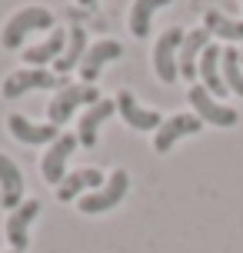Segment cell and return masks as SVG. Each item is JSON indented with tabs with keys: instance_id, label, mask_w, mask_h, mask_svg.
I'll list each match as a JSON object with an SVG mask.
<instances>
[{
	"instance_id": "1",
	"label": "cell",
	"mask_w": 243,
	"mask_h": 253,
	"mask_svg": "<svg viewBox=\"0 0 243 253\" xmlns=\"http://www.w3.org/2000/svg\"><path fill=\"white\" fill-rule=\"evenodd\" d=\"M34 30H53V13L47 7H37V3H30L24 10H17L3 24V34H0V43L7 47V50H17L20 43H24L27 34H34Z\"/></svg>"
},
{
	"instance_id": "2",
	"label": "cell",
	"mask_w": 243,
	"mask_h": 253,
	"mask_svg": "<svg viewBox=\"0 0 243 253\" xmlns=\"http://www.w3.org/2000/svg\"><path fill=\"white\" fill-rule=\"evenodd\" d=\"M103 100L100 90L93 87V84H67V87L57 90V97L50 100V107H47V124L53 126H64L70 117H74V110H77L80 103H93Z\"/></svg>"
},
{
	"instance_id": "3",
	"label": "cell",
	"mask_w": 243,
	"mask_h": 253,
	"mask_svg": "<svg viewBox=\"0 0 243 253\" xmlns=\"http://www.w3.org/2000/svg\"><path fill=\"white\" fill-rule=\"evenodd\" d=\"M127 190H130V173H127V170H114V173H110V180H107L100 190L83 193V197L77 200V207H80V213H87V216L107 213V210H114L117 203L127 197Z\"/></svg>"
},
{
	"instance_id": "4",
	"label": "cell",
	"mask_w": 243,
	"mask_h": 253,
	"mask_svg": "<svg viewBox=\"0 0 243 253\" xmlns=\"http://www.w3.org/2000/svg\"><path fill=\"white\" fill-rule=\"evenodd\" d=\"M60 87H67V80H60L57 74L43 70V67H24V70H17V74H10L3 80L0 93L7 100H17V97L30 93V90H60Z\"/></svg>"
},
{
	"instance_id": "5",
	"label": "cell",
	"mask_w": 243,
	"mask_h": 253,
	"mask_svg": "<svg viewBox=\"0 0 243 253\" xmlns=\"http://www.w3.org/2000/svg\"><path fill=\"white\" fill-rule=\"evenodd\" d=\"M183 30L180 27H170L157 37V47H154V70L163 84H177L180 80V67H177V50L183 43Z\"/></svg>"
},
{
	"instance_id": "6",
	"label": "cell",
	"mask_w": 243,
	"mask_h": 253,
	"mask_svg": "<svg viewBox=\"0 0 243 253\" xmlns=\"http://www.w3.org/2000/svg\"><path fill=\"white\" fill-rule=\"evenodd\" d=\"M77 133H60V137L50 143V150L43 153V160H40V177L47 180V183H57L60 187V180L67 177V160H70V153L77 150Z\"/></svg>"
},
{
	"instance_id": "7",
	"label": "cell",
	"mask_w": 243,
	"mask_h": 253,
	"mask_svg": "<svg viewBox=\"0 0 243 253\" xmlns=\"http://www.w3.org/2000/svg\"><path fill=\"white\" fill-rule=\"evenodd\" d=\"M190 107L197 110L200 120H206V124H213V126H237V120H240L237 110L213 100V93L206 87H190Z\"/></svg>"
},
{
	"instance_id": "8",
	"label": "cell",
	"mask_w": 243,
	"mask_h": 253,
	"mask_svg": "<svg viewBox=\"0 0 243 253\" xmlns=\"http://www.w3.org/2000/svg\"><path fill=\"white\" fill-rule=\"evenodd\" d=\"M213 34L210 30H187V37H183V43H180V53H177V67H180V77L187 80V84H193L197 80V67H200V53L213 43Z\"/></svg>"
},
{
	"instance_id": "9",
	"label": "cell",
	"mask_w": 243,
	"mask_h": 253,
	"mask_svg": "<svg viewBox=\"0 0 243 253\" xmlns=\"http://www.w3.org/2000/svg\"><path fill=\"white\" fill-rule=\"evenodd\" d=\"M200 126H203V120H200L197 114H173V117H166L163 124H160V130H157V137H154V150L166 153L180 137H193Z\"/></svg>"
},
{
	"instance_id": "10",
	"label": "cell",
	"mask_w": 243,
	"mask_h": 253,
	"mask_svg": "<svg viewBox=\"0 0 243 253\" xmlns=\"http://www.w3.org/2000/svg\"><path fill=\"white\" fill-rule=\"evenodd\" d=\"M20 203H24V170L7 153H0V207L13 213Z\"/></svg>"
},
{
	"instance_id": "11",
	"label": "cell",
	"mask_w": 243,
	"mask_h": 253,
	"mask_svg": "<svg viewBox=\"0 0 243 253\" xmlns=\"http://www.w3.org/2000/svg\"><path fill=\"white\" fill-rule=\"evenodd\" d=\"M117 114L123 117V124L133 126V130H160V124H163V117L157 114V110H143L130 90L117 93Z\"/></svg>"
},
{
	"instance_id": "12",
	"label": "cell",
	"mask_w": 243,
	"mask_h": 253,
	"mask_svg": "<svg viewBox=\"0 0 243 253\" xmlns=\"http://www.w3.org/2000/svg\"><path fill=\"white\" fill-rule=\"evenodd\" d=\"M40 213V203L37 200H24L10 216H7V240L17 253L27 250V243H30V223H34V216Z\"/></svg>"
},
{
	"instance_id": "13",
	"label": "cell",
	"mask_w": 243,
	"mask_h": 253,
	"mask_svg": "<svg viewBox=\"0 0 243 253\" xmlns=\"http://www.w3.org/2000/svg\"><path fill=\"white\" fill-rule=\"evenodd\" d=\"M103 187V173L97 170V167H83V170H74V173H67L64 180H60V187H57V200H77V197H83V190H100Z\"/></svg>"
},
{
	"instance_id": "14",
	"label": "cell",
	"mask_w": 243,
	"mask_h": 253,
	"mask_svg": "<svg viewBox=\"0 0 243 253\" xmlns=\"http://www.w3.org/2000/svg\"><path fill=\"white\" fill-rule=\"evenodd\" d=\"M197 74L203 77V87L213 93V97H223L227 93V84H223V47L210 43L203 53H200V67Z\"/></svg>"
},
{
	"instance_id": "15",
	"label": "cell",
	"mask_w": 243,
	"mask_h": 253,
	"mask_svg": "<svg viewBox=\"0 0 243 253\" xmlns=\"http://www.w3.org/2000/svg\"><path fill=\"white\" fill-rule=\"evenodd\" d=\"M7 130H10L20 143H53V140L60 137V126H53V124H43V126L30 124L24 114H10V117H7Z\"/></svg>"
},
{
	"instance_id": "16",
	"label": "cell",
	"mask_w": 243,
	"mask_h": 253,
	"mask_svg": "<svg viewBox=\"0 0 243 253\" xmlns=\"http://www.w3.org/2000/svg\"><path fill=\"white\" fill-rule=\"evenodd\" d=\"M110 114H117V100H97L87 114L80 117V120H77V140H80V147H93V143H97V130H100V124Z\"/></svg>"
},
{
	"instance_id": "17",
	"label": "cell",
	"mask_w": 243,
	"mask_h": 253,
	"mask_svg": "<svg viewBox=\"0 0 243 253\" xmlns=\"http://www.w3.org/2000/svg\"><path fill=\"white\" fill-rule=\"evenodd\" d=\"M120 53H123V47H120L117 40H100V43L87 47V53H83V63H80L83 84H93V80H97V74H100V67H103V63L117 60Z\"/></svg>"
},
{
	"instance_id": "18",
	"label": "cell",
	"mask_w": 243,
	"mask_h": 253,
	"mask_svg": "<svg viewBox=\"0 0 243 253\" xmlns=\"http://www.w3.org/2000/svg\"><path fill=\"white\" fill-rule=\"evenodd\" d=\"M67 34H70V30L53 27L47 40H40L37 47L24 50V63H30V67H43V63H50V60L57 63V60H60V53H64V47H67Z\"/></svg>"
},
{
	"instance_id": "19",
	"label": "cell",
	"mask_w": 243,
	"mask_h": 253,
	"mask_svg": "<svg viewBox=\"0 0 243 253\" xmlns=\"http://www.w3.org/2000/svg\"><path fill=\"white\" fill-rule=\"evenodd\" d=\"M83 53H87V30H83V27H70L67 47H64V53H60V60L53 63L57 74H67V70H74L77 63H83Z\"/></svg>"
},
{
	"instance_id": "20",
	"label": "cell",
	"mask_w": 243,
	"mask_h": 253,
	"mask_svg": "<svg viewBox=\"0 0 243 253\" xmlns=\"http://www.w3.org/2000/svg\"><path fill=\"white\" fill-rule=\"evenodd\" d=\"M170 0H133L130 3V30L133 37H147L150 34V17H154L160 7H166Z\"/></svg>"
},
{
	"instance_id": "21",
	"label": "cell",
	"mask_w": 243,
	"mask_h": 253,
	"mask_svg": "<svg viewBox=\"0 0 243 253\" xmlns=\"http://www.w3.org/2000/svg\"><path fill=\"white\" fill-rule=\"evenodd\" d=\"M203 27L210 30V34L230 40V43H237V40L243 43V20H230V17H223V13H217V10H206Z\"/></svg>"
},
{
	"instance_id": "22",
	"label": "cell",
	"mask_w": 243,
	"mask_h": 253,
	"mask_svg": "<svg viewBox=\"0 0 243 253\" xmlns=\"http://www.w3.org/2000/svg\"><path fill=\"white\" fill-rule=\"evenodd\" d=\"M223 84H227V90L243 97V67L237 47H223Z\"/></svg>"
},
{
	"instance_id": "23",
	"label": "cell",
	"mask_w": 243,
	"mask_h": 253,
	"mask_svg": "<svg viewBox=\"0 0 243 253\" xmlns=\"http://www.w3.org/2000/svg\"><path fill=\"white\" fill-rule=\"evenodd\" d=\"M77 3H83V7H90V3H97V0H77Z\"/></svg>"
},
{
	"instance_id": "24",
	"label": "cell",
	"mask_w": 243,
	"mask_h": 253,
	"mask_svg": "<svg viewBox=\"0 0 243 253\" xmlns=\"http://www.w3.org/2000/svg\"><path fill=\"white\" fill-rule=\"evenodd\" d=\"M240 67H243V47H240Z\"/></svg>"
},
{
	"instance_id": "25",
	"label": "cell",
	"mask_w": 243,
	"mask_h": 253,
	"mask_svg": "<svg viewBox=\"0 0 243 253\" xmlns=\"http://www.w3.org/2000/svg\"><path fill=\"white\" fill-rule=\"evenodd\" d=\"M10 253H17V250H10Z\"/></svg>"
}]
</instances>
